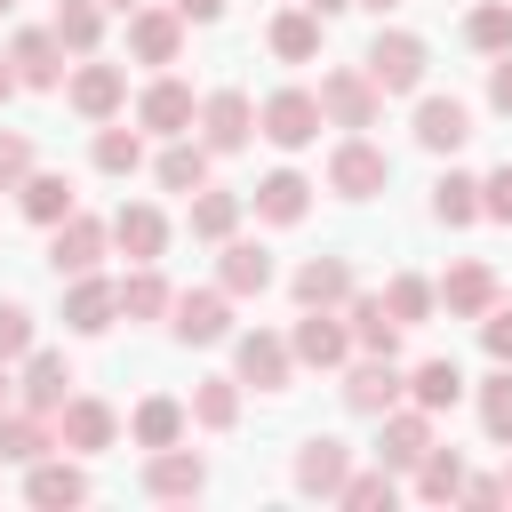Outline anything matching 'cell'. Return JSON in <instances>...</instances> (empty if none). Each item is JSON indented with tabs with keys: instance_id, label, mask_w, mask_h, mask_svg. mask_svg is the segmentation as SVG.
<instances>
[{
	"instance_id": "obj_54",
	"label": "cell",
	"mask_w": 512,
	"mask_h": 512,
	"mask_svg": "<svg viewBox=\"0 0 512 512\" xmlns=\"http://www.w3.org/2000/svg\"><path fill=\"white\" fill-rule=\"evenodd\" d=\"M304 8H312V16H344L352 0H304Z\"/></svg>"
},
{
	"instance_id": "obj_58",
	"label": "cell",
	"mask_w": 512,
	"mask_h": 512,
	"mask_svg": "<svg viewBox=\"0 0 512 512\" xmlns=\"http://www.w3.org/2000/svg\"><path fill=\"white\" fill-rule=\"evenodd\" d=\"M0 16H16V0H0Z\"/></svg>"
},
{
	"instance_id": "obj_53",
	"label": "cell",
	"mask_w": 512,
	"mask_h": 512,
	"mask_svg": "<svg viewBox=\"0 0 512 512\" xmlns=\"http://www.w3.org/2000/svg\"><path fill=\"white\" fill-rule=\"evenodd\" d=\"M16 88H24V80H16V64H8V56H0V104H8V96H16Z\"/></svg>"
},
{
	"instance_id": "obj_20",
	"label": "cell",
	"mask_w": 512,
	"mask_h": 512,
	"mask_svg": "<svg viewBox=\"0 0 512 512\" xmlns=\"http://www.w3.org/2000/svg\"><path fill=\"white\" fill-rule=\"evenodd\" d=\"M224 256H216V288L224 296H264L272 288V248L264 240H216Z\"/></svg>"
},
{
	"instance_id": "obj_42",
	"label": "cell",
	"mask_w": 512,
	"mask_h": 512,
	"mask_svg": "<svg viewBox=\"0 0 512 512\" xmlns=\"http://www.w3.org/2000/svg\"><path fill=\"white\" fill-rule=\"evenodd\" d=\"M336 504H344V512H376V504L392 512V504H400V480H392V464H376V472H344Z\"/></svg>"
},
{
	"instance_id": "obj_32",
	"label": "cell",
	"mask_w": 512,
	"mask_h": 512,
	"mask_svg": "<svg viewBox=\"0 0 512 512\" xmlns=\"http://www.w3.org/2000/svg\"><path fill=\"white\" fill-rule=\"evenodd\" d=\"M264 48H272L280 64H312V56H320V16H312V8H280L272 32H264Z\"/></svg>"
},
{
	"instance_id": "obj_38",
	"label": "cell",
	"mask_w": 512,
	"mask_h": 512,
	"mask_svg": "<svg viewBox=\"0 0 512 512\" xmlns=\"http://www.w3.org/2000/svg\"><path fill=\"white\" fill-rule=\"evenodd\" d=\"M192 424L232 432V424H240V376H200V384H192Z\"/></svg>"
},
{
	"instance_id": "obj_48",
	"label": "cell",
	"mask_w": 512,
	"mask_h": 512,
	"mask_svg": "<svg viewBox=\"0 0 512 512\" xmlns=\"http://www.w3.org/2000/svg\"><path fill=\"white\" fill-rule=\"evenodd\" d=\"M480 344H488V360L512 368V304H488V312H480Z\"/></svg>"
},
{
	"instance_id": "obj_52",
	"label": "cell",
	"mask_w": 512,
	"mask_h": 512,
	"mask_svg": "<svg viewBox=\"0 0 512 512\" xmlns=\"http://www.w3.org/2000/svg\"><path fill=\"white\" fill-rule=\"evenodd\" d=\"M168 8H176L184 24H216V16H224V0H168Z\"/></svg>"
},
{
	"instance_id": "obj_40",
	"label": "cell",
	"mask_w": 512,
	"mask_h": 512,
	"mask_svg": "<svg viewBox=\"0 0 512 512\" xmlns=\"http://www.w3.org/2000/svg\"><path fill=\"white\" fill-rule=\"evenodd\" d=\"M480 432H488L496 448H512V368H504V360L480 376Z\"/></svg>"
},
{
	"instance_id": "obj_5",
	"label": "cell",
	"mask_w": 512,
	"mask_h": 512,
	"mask_svg": "<svg viewBox=\"0 0 512 512\" xmlns=\"http://www.w3.org/2000/svg\"><path fill=\"white\" fill-rule=\"evenodd\" d=\"M392 184V160L368 144V136H344L336 152H328V192H344V200H376Z\"/></svg>"
},
{
	"instance_id": "obj_15",
	"label": "cell",
	"mask_w": 512,
	"mask_h": 512,
	"mask_svg": "<svg viewBox=\"0 0 512 512\" xmlns=\"http://www.w3.org/2000/svg\"><path fill=\"white\" fill-rule=\"evenodd\" d=\"M208 488V464L192 456V448H152L144 456V496H160V504H192Z\"/></svg>"
},
{
	"instance_id": "obj_57",
	"label": "cell",
	"mask_w": 512,
	"mask_h": 512,
	"mask_svg": "<svg viewBox=\"0 0 512 512\" xmlns=\"http://www.w3.org/2000/svg\"><path fill=\"white\" fill-rule=\"evenodd\" d=\"M96 8H120V16H128V8H144V0H96Z\"/></svg>"
},
{
	"instance_id": "obj_51",
	"label": "cell",
	"mask_w": 512,
	"mask_h": 512,
	"mask_svg": "<svg viewBox=\"0 0 512 512\" xmlns=\"http://www.w3.org/2000/svg\"><path fill=\"white\" fill-rule=\"evenodd\" d=\"M456 496H464V504H504V480H488V472L472 480V472H464V488H456Z\"/></svg>"
},
{
	"instance_id": "obj_56",
	"label": "cell",
	"mask_w": 512,
	"mask_h": 512,
	"mask_svg": "<svg viewBox=\"0 0 512 512\" xmlns=\"http://www.w3.org/2000/svg\"><path fill=\"white\" fill-rule=\"evenodd\" d=\"M352 8H376V16H384V8H400V0H352Z\"/></svg>"
},
{
	"instance_id": "obj_13",
	"label": "cell",
	"mask_w": 512,
	"mask_h": 512,
	"mask_svg": "<svg viewBox=\"0 0 512 512\" xmlns=\"http://www.w3.org/2000/svg\"><path fill=\"white\" fill-rule=\"evenodd\" d=\"M376 424H384V432H376V464H392V472H408V464L432 448V408H416V400H408V408L392 400Z\"/></svg>"
},
{
	"instance_id": "obj_10",
	"label": "cell",
	"mask_w": 512,
	"mask_h": 512,
	"mask_svg": "<svg viewBox=\"0 0 512 512\" xmlns=\"http://www.w3.org/2000/svg\"><path fill=\"white\" fill-rule=\"evenodd\" d=\"M168 312H176V320H168L176 344H224V336H232V296H224V288H184Z\"/></svg>"
},
{
	"instance_id": "obj_49",
	"label": "cell",
	"mask_w": 512,
	"mask_h": 512,
	"mask_svg": "<svg viewBox=\"0 0 512 512\" xmlns=\"http://www.w3.org/2000/svg\"><path fill=\"white\" fill-rule=\"evenodd\" d=\"M480 216H496V224H512V160H504L496 176H480Z\"/></svg>"
},
{
	"instance_id": "obj_26",
	"label": "cell",
	"mask_w": 512,
	"mask_h": 512,
	"mask_svg": "<svg viewBox=\"0 0 512 512\" xmlns=\"http://www.w3.org/2000/svg\"><path fill=\"white\" fill-rule=\"evenodd\" d=\"M16 208H24L32 224H64V216L80 208V192H72V176H56V168H32V176L16 184Z\"/></svg>"
},
{
	"instance_id": "obj_6",
	"label": "cell",
	"mask_w": 512,
	"mask_h": 512,
	"mask_svg": "<svg viewBox=\"0 0 512 512\" xmlns=\"http://www.w3.org/2000/svg\"><path fill=\"white\" fill-rule=\"evenodd\" d=\"M232 368H240V384H256V392H288V376H296V352H288V336H272V328H248V336H232Z\"/></svg>"
},
{
	"instance_id": "obj_14",
	"label": "cell",
	"mask_w": 512,
	"mask_h": 512,
	"mask_svg": "<svg viewBox=\"0 0 512 512\" xmlns=\"http://www.w3.org/2000/svg\"><path fill=\"white\" fill-rule=\"evenodd\" d=\"M112 248H120L128 264H160V248H168V216H160L152 200H120V208H112Z\"/></svg>"
},
{
	"instance_id": "obj_41",
	"label": "cell",
	"mask_w": 512,
	"mask_h": 512,
	"mask_svg": "<svg viewBox=\"0 0 512 512\" xmlns=\"http://www.w3.org/2000/svg\"><path fill=\"white\" fill-rule=\"evenodd\" d=\"M432 304H440V296H432V280H416V272H392V280H384V312H392L400 328H424V320H432Z\"/></svg>"
},
{
	"instance_id": "obj_3",
	"label": "cell",
	"mask_w": 512,
	"mask_h": 512,
	"mask_svg": "<svg viewBox=\"0 0 512 512\" xmlns=\"http://www.w3.org/2000/svg\"><path fill=\"white\" fill-rule=\"evenodd\" d=\"M320 128H328V120H320V96H312V88H280V96H264V112H256V136H272L280 152H304Z\"/></svg>"
},
{
	"instance_id": "obj_29",
	"label": "cell",
	"mask_w": 512,
	"mask_h": 512,
	"mask_svg": "<svg viewBox=\"0 0 512 512\" xmlns=\"http://www.w3.org/2000/svg\"><path fill=\"white\" fill-rule=\"evenodd\" d=\"M208 160H216V152H208L200 136H168V152L152 160V176H160V192H200V184H208Z\"/></svg>"
},
{
	"instance_id": "obj_12",
	"label": "cell",
	"mask_w": 512,
	"mask_h": 512,
	"mask_svg": "<svg viewBox=\"0 0 512 512\" xmlns=\"http://www.w3.org/2000/svg\"><path fill=\"white\" fill-rule=\"evenodd\" d=\"M400 392H408V376H400L384 352H360V360L344 368V408H352V416H384Z\"/></svg>"
},
{
	"instance_id": "obj_55",
	"label": "cell",
	"mask_w": 512,
	"mask_h": 512,
	"mask_svg": "<svg viewBox=\"0 0 512 512\" xmlns=\"http://www.w3.org/2000/svg\"><path fill=\"white\" fill-rule=\"evenodd\" d=\"M8 400H16V376H8V360H0V408H8Z\"/></svg>"
},
{
	"instance_id": "obj_9",
	"label": "cell",
	"mask_w": 512,
	"mask_h": 512,
	"mask_svg": "<svg viewBox=\"0 0 512 512\" xmlns=\"http://www.w3.org/2000/svg\"><path fill=\"white\" fill-rule=\"evenodd\" d=\"M112 320H120V288L104 272H72L64 280V328L72 336H104Z\"/></svg>"
},
{
	"instance_id": "obj_17",
	"label": "cell",
	"mask_w": 512,
	"mask_h": 512,
	"mask_svg": "<svg viewBox=\"0 0 512 512\" xmlns=\"http://www.w3.org/2000/svg\"><path fill=\"white\" fill-rule=\"evenodd\" d=\"M24 496L40 504V512H64V504H88V472L72 464V456H40V464H24Z\"/></svg>"
},
{
	"instance_id": "obj_45",
	"label": "cell",
	"mask_w": 512,
	"mask_h": 512,
	"mask_svg": "<svg viewBox=\"0 0 512 512\" xmlns=\"http://www.w3.org/2000/svg\"><path fill=\"white\" fill-rule=\"evenodd\" d=\"M96 168H104V176H136V168H144V136L104 120V128H96Z\"/></svg>"
},
{
	"instance_id": "obj_35",
	"label": "cell",
	"mask_w": 512,
	"mask_h": 512,
	"mask_svg": "<svg viewBox=\"0 0 512 512\" xmlns=\"http://www.w3.org/2000/svg\"><path fill=\"white\" fill-rule=\"evenodd\" d=\"M408 400L432 408V416L456 408V400H464V368H456V360H416V368H408Z\"/></svg>"
},
{
	"instance_id": "obj_19",
	"label": "cell",
	"mask_w": 512,
	"mask_h": 512,
	"mask_svg": "<svg viewBox=\"0 0 512 512\" xmlns=\"http://www.w3.org/2000/svg\"><path fill=\"white\" fill-rule=\"evenodd\" d=\"M192 112H200V104H192V88H184V80H168V72L136 96V128H152V136H192Z\"/></svg>"
},
{
	"instance_id": "obj_39",
	"label": "cell",
	"mask_w": 512,
	"mask_h": 512,
	"mask_svg": "<svg viewBox=\"0 0 512 512\" xmlns=\"http://www.w3.org/2000/svg\"><path fill=\"white\" fill-rule=\"evenodd\" d=\"M112 288H120V320H160V312L176 304V296H168V280H160L152 264H136V272H128V280H112Z\"/></svg>"
},
{
	"instance_id": "obj_59",
	"label": "cell",
	"mask_w": 512,
	"mask_h": 512,
	"mask_svg": "<svg viewBox=\"0 0 512 512\" xmlns=\"http://www.w3.org/2000/svg\"><path fill=\"white\" fill-rule=\"evenodd\" d=\"M504 504H512V472H504Z\"/></svg>"
},
{
	"instance_id": "obj_33",
	"label": "cell",
	"mask_w": 512,
	"mask_h": 512,
	"mask_svg": "<svg viewBox=\"0 0 512 512\" xmlns=\"http://www.w3.org/2000/svg\"><path fill=\"white\" fill-rule=\"evenodd\" d=\"M304 208H312V184H304L296 168H272V176L256 184V216H264V224H304Z\"/></svg>"
},
{
	"instance_id": "obj_30",
	"label": "cell",
	"mask_w": 512,
	"mask_h": 512,
	"mask_svg": "<svg viewBox=\"0 0 512 512\" xmlns=\"http://www.w3.org/2000/svg\"><path fill=\"white\" fill-rule=\"evenodd\" d=\"M240 192H216V184H200V192H184V216H192V240H232L240 232Z\"/></svg>"
},
{
	"instance_id": "obj_46",
	"label": "cell",
	"mask_w": 512,
	"mask_h": 512,
	"mask_svg": "<svg viewBox=\"0 0 512 512\" xmlns=\"http://www.w3.org/2000/svg\"><path fill=\"white\" fill-rule=\"evenodd\" d=\"M32 176V136H16V128H0V192H16Z\"/></svg>"
},
{
	"instance_id": "obj_22",
	"label": "cell",
	"mask_w": 512,
	"mask_h": 512,
	"mask_svg": "<svg viewBox=\"0 0 512 512\" xmlns=\"http://www.w3.org/2000/svg\"><path fill=\"white\" fill-rule=\"evenodd\" d=\"M344 472H352V448H344V440H328V432H320V440H304V448H296V488H304V496H328V504H336Z\"/></svg>"
},
{
	"instance_id": "obj_50",
	"label": "cell",
	"mask_w": 512,
	"mask_h": 512,
	"mask_svg": "<svg viewBox=\"0 0 512 512\" xmlns=\"http://www.w3.org/2000/svg\"><path fill=\"white\" fill-rule=\"evenodd\" d=\"M488 104H496V112L512 120V48H504V56L488 64Z\"/></svg>"
},
{
	"instance_id": "obj_31",
	"label": "cell",
	"mask_w": 512,
	"mask_h": 512,
	"mask_svg": "<svg viewBox=\"0 0 512 512\" xmlns=\"http://www.w3.org/2000/svg\"><path fill=\"white\" fill-rule=\"evenodd\" d=\"M432 296L448 304V320H480V312L496 304V272H488V264H456V272H448Z\"/></svg>"
},
{
	"instance_id": "obj_25",
	"label": "cell",
	"mask_w": 512,
	"mask_h": 512,
	"mask_svg": "<svg viewBox=\"0 0 512 512\" xmlns=\"http://www.w3.org/2000/svg\"><path fill=\"white\" fill-rule=\"evenodd\" d=\"M288 288H296V304H312V312H336V304L352 296V264H344V256H304Z\"/></svg>"
},
{
	"instance_id": "obj_1",
	"label": "cell",
	"mask_w": 512,
	"mask_h": 512,
	"mask_svg": "<svg viewBox=\"0 0 512 512\" xmlns=\"http://www.w3.org/2000/svg\"><path fill=\"white\" fill-rule=\"evenodd\" d=\"M360 72H368L384 96H408V88H424L432 48H424L416 32H376V40H368V56H360Z\"/></svg>"
},
{
	"instance_id": "obj_7",
	"label": "cell",
	"mask_w": 512,
	"mask_h": 512,
	"mask_svg": "<svg viewBox=\"0 0 512 512\" xmlns=\"http://www.w3.org/2000/svg\"><path fill=\"white\" fill-rule=\"evenodd\" d=\"M112 440H120V416H112L104 400L72 392V400L56 408V448H64V456H104Z\"/></svg>"
},
{
	"instance_id": "obj_4",
	"label": "cell",
	"mask_w": 512,
	"mask_h": 512,
	"mask_svg": "<svg viewBox=\"0 0 512 512\" xmlns=\"http://www.w3.org/2000/svg\"><path fill=\"white\" fill-rule=\"evenodd\" d=\"M112 248V224L104 216H64V224H48V272L56 280H72V272H96V256Z\"/></svg>"
},
{
	"instance_id": "obj_37",
	"label": "cell",
	"mask_w": 512,
	"mask_h": 512,
	"mask_svg": "<svg viewBox=\"0 0 512 512\" xmlns=\"http://www.w3.org/2000/svg\"><path fill=\"white\" fill-rule=\"evenodd\" d=\"M408 472H416V496H424V504H456V488H464V456H456V448H440V440H432Z\"/></svg>"
},
{
	"instance_id": "obj_16",
	"label": "cell",
	"mask_w": 512,
	"mask_h": 512,
	"mask_svg": "<svg viewBox=\"0 0 512 512\" xmlns=\"http://www.w3.org/2000/svg\"><path fill=\"white\" fill-rule=\"evenodd\" d=\"M16 400H24V408H40V416H56V408L72 400V360L32 344V352H24V376H16Z\"/></svg>"
},
{
	"instance_id": "obj_24",
	"label": "cell",
	"mask_w": 512,
	"mask_h": 512,
	"mask_svg": "<svg viewBox=\"0 0 512 512\" xmlns=\"http://www.w3.org/2000/svg\"><path fill=\"white\" fill-rule=\"evenodd\" d=\"M8 64H16V80H24V88H64V48H56V32H48V24L16 32Z\"/></svg>"
},
{
	"instance_id": "obj_43",
	"label": "cell",
	"mask_w": 512,
	"mask_h": 512,
	"mask_svg": "<svg viewBox=\"0 0 512 512\" xmlns=\"http://www.w3.org/2000/svg\"><path fill=\"white\" fill-rule=\"evenodd\" d=\"M432 216H440V224H472V216H480V176L448 168V176L432 184Z\"/></svg>"
},
{
	"instance_id": "obj_18",
	"label": "cell",
	"mask_w": 512,
	"mask_h": 512,
	"mask_svg": "<svg viewBox=\"0 0 512 512\" xmlns=\"http://www.w3.org/2000/svg\"><path fill=\"white\" fill-rule=\"evenodd\" d=\"M64 96H72V112H80V120H112V112L128 104V72H120V64H96V56H88V64L72 72V88H64Z\"/></svg>"
},
{
	"instance_id": "obj_11",
	"label": "cell",
	"mask_w": 512,
	"mask_h": 512,
	"mask_svg": "<svg viewBox=\"0 0 512 512\" xmlns=\"http://www.w3.org/2000/svg\"><path fill=\"white\" fill-rule=\"evenodd\" d=\"M288 352H296V368H344L352 360V328L336 312H312L304 304V320L288 328Z\"/></svg>"
},
{
	"instance_id": "obj_28",
	"label": "cell",
	"mask_w": 512,
	"mask_h": 512,
	"mask_svg": "<svg viewBox=\"0 0 512 512\" xmlns=\"http://www.w3.org/2000/svg\"><path fill=\"white\" fill-rule=\"evenodd\" d=\"M464 136H472V112H464L456 96H424V104H416V144H424V152H456Z\"/></svg>"
},
{
	"instance_id": "obj_8",
	"label": "cell",
	"mask_w": 512,
	"mask_h": 512,
	"mask_svg": "<svg viewBox=\"0 0 512 512\" xmlns=\"http://www.w3.org/2000/svg\"><path fill=\"white\" fill-rule=\"evenodd\" d=\"M192 128H200V144H208V152H240V144L256 136V104H248L240 88H216V96L192 112Z\"/></svg>"
},
{
	"instance_id": "obj_21",
	"label": "cell",
	"mask_w": 512,
	"mask_h": 512,
	"mask_svg": "<svg viewBox=\"0 0 512 512\" xmlns=\"http://www.w3.org/2000/svg\"><path fill=\"white\" fill-rule=\"evenodd\" d=\"M128 48H136V64H176L184 16L176 8H128Z\"/></svg>"
},
{
	"instance_id": "obj_23",
	"label": "cell",
	"mask_w": 512,
	"mask_h": 512,
	"mask_svg": "<svg viewBox=\"0 0 512 512\" xmlns=\"http://www.w3.org/2000/svg\"><path fill=\"white\" fill-rule=\"evenodd\" d=\"M56 448V416L40 408H0V464H40Z\"/></svg>"
},
{
	"instance_id": "obj_36",
	"label": "cell",
	"mask_w": 512,
	"mask_h": 512,
	"mask_svg": "<svg viewBox=\"0 0 512 512\" xmlns=\"http://www.w3.org/2000/svg\"><path fill=\"white\" fill-rule=\"evenodd\" d=\"M128 432H136V448H176V440H184V400H168V392L136 400Z\"/></svg>"
},
{
	"instance_id": "obj_44",
	"label": "cell",
	"mask_w": 512,
	"mask_h": 512,
	"mask_svg": "<svg viewBox=\"0 0 512 512\" xmlns=\"http://www.w3.org/2000/svg\"><path fill=\"white\" fill-rule=\"evenodd\" d=\"M464 40H472L480 56H504V48H512V0H480V8L464 16Z\"/></svg>"
},
{
	"instance_id": "obj_34",
	"label": "cell",
	"mask_w": 512,
	"mask_h": 512,
	"mask_svg": "<svg viewBox=\"0 0 512 512\" xmlns=\"http://www.w3.org/2000/svg\"><path fill=\"white\" fill-rule=\"evenodd\" d=\"M48 32H56L64 56H96V40H104V8H96V0H56Z\"/></svg>"
},
{
	"instance_id": "obj_27",
	"label": "cell",
	"mask_w": 512,
	"mask_h": 512,
	"mask_svg": "<svg viewBox=\"0 0 512 512\" xmlns=\"http://www.w3.org/2000/svg\"><path fill=\"white\" fill-rule=\"evenodd\" d=\"M344 328H352L360 352H384V360L400 352V320L384 312V296H360V288H352V296H344Z\"/></svg>"
},
{
	"instance_id": "obj_2",
	"label": "cell",
	"mask_w": 512,
	"mask_h": 512,
	"mask_svg": "<svg viewBox=\"0 0 512 512\" xmlns=\"http://www.w3.org/2000/svg\"><path fill=\"white\" fill-rule=\"evenodd\" d=\"M312 96H320V120H336V128H352V136H360V128H376V112H384V88H376L360 64L320 72V88H312Z\"/></svg>"
},
{
	"instance_id": "obj_47",
	"label": "cell",
	"mask_w": 512,
	"mask_h": 512,
	"mask_svg": "<svg viewBox=\"0 0 512 512\" xmlns=\"http://www.w3.org/2000/svg\"><path fill=\"white\" fill-rule=\"evenodd\" d=\"M24 352H32V312L0 304V360H24Z\"/></svg>"
}]
</instances>
